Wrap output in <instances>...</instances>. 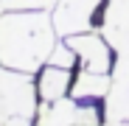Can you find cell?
<instances>
[{"instance_id": "9", "label": "cell", "mask_w": 129, "mask_h": 126, "mask_svg": "<svg viewBox=\"0 0 129 126\" xmlns=\"http://www.w3.org/2000/svg\"><path fill=\"white\" fill-rule=\"evenodd\" d=\"M112 87V78L107 73H93V70H84L79 73L76 84H73V98H107Z\"/></svg>"}, {"instance_id": "2", "label": "cell", "mask_w": 129, "mask_h": 126, "mask_svg": "<svg viewBox=\"0 0 129 126\" xmlns=\"http://www.w3.org/2000/svg\"><path fill=\"white\" fill-rule=\"evenodd\" d=\"M34 112H37V93L31 84V73L0 65V123L17 115L31 118Z\"/></svg>"}, {"instance_id": "10", "label": "cell", "mask_w": 129, "mask_h": 126, "mask_svg": "<svg viewBox=\"0 0 129 126\" xmlns=\"http://www.w3.org/2000/svg\"><path fill=\"white\" fill-rule=\"evenodd\" d=\"M48 65H56V67H73V65H76V51L68 45V42H56V48L51 51Z\"/></svg>"}, {"instance_id": "5", "label": "cell", "mask_w": 129, "mask_h": 126, "mask_svg": "<svg viewBox=\"0 0 129 126\" xmlns=\"http://www.w3.org/2000/svg\"><path fill=\"white\" fill-rule=\"evenodd\" d=\"M68 45L76 51V56L81 59L84 70H93V73H107L112 67V56H110V42L98 34H70L68 36Z\"/></svg>"}, {"instance_id": "6", "label": "cell", "mask_w": 129, "mask_h": 126, "mask_svg": "<svg viewBox=\"0 0 129 126\" xmlns=\"http://www.w3.org/2000/svg\"><path fill=\"white\" fill-rule=\"evenodd\" d=\"M101 36L118 53H129V0H110L101 23Z\"/></svg>"}, {"instance_id": "11", "label": "cell", "mask_w": 129, "mask_h": 126, "mask_svg": "<svg viewBox=\"0 0 129 126\" xmlns=\"http://www.w3.org/2000/svg\"><path fill=\"white\" fill-rule=\"evenodd\" d=\"M3 6L9 11H28V9H42V11H51L56 6V0H3Z\"/></svg>"}, {"instance_id": "14", "label": "cell", "mask_w": 129, "mask_h": 126, "mask_svg": "<svg viewBox=\"0 0 129 126\" xmlns=\"http://www.w3.org/2000/svg\"><path fill=\"white\" fill-rule=\"evenodd\" d=\"M3 9H6V6H3V0H0V14H3Z\"/></svg>"}, {"instance_id": "15", "label": "cell", "mask_w": 129, "mask_h": 126, "mask_svg": "<svg viewBox=\"0 0 129 126\" xmlns=\"http://www.w3.org/2000/svg\"><path fill=\"white\" fill-rule=\"evenodd\" d=\"M73 126H90V123H73Z\"/></svg>"}, {"instance_id": "7", "label": "cell", "mask_w": 129, "mask_h": 126, "mask_svg": "<svg viewBox=\"0 0 129 126\" xmlns=\"http://www.w3.org/2000/svg\"><path fill=\"white\" fill-rule=\"evenodd\" d=\"M118 65L112 76V87L107 93V118L110 120H129V53H118Z\"/></svg>"}, {"instance_id": "12", "label": "cell", "mask_w": 129, "mask_h": 126, "mask_svg": "<svg viewBox=\"0 0 129 126\" xmlns=\"http://www.w3.org/2000/svg\"><path fill=\"white\" fill-rule=\"evenodd\" d=\"M0 126H31V118H23V115H17V118H9V120H3Z\"/></svg>"}, {"instance_id": "13", "label": "cell", "mask_w": 129, "mask_h": 126, "mask_svg": "<svg viewBox=\"0 0 129 126\" xmlns=\"http://www.w3.org/2000/svg\"><path fill=\"white\" fill-rule=\"evenodd\" d=\"M104 126H129V120H110V118H107Z\"/></svg>"}, {"instance_id": "3", "label": "cell", "mask_w": 129, "mask_h": 126, "mask_svg": "<svg viewBox=\"0 0 129 126\" xmlns=\"http://www.w3.org/2000/svg\"><path fill=\"white\" fill-rule=\"evenodd\" d=\"M101 6V0H56L53 6V25L56 34L70 36L81 34L93 25V14Z\"/></svg>"}, {"instance_id": "8", "label": "cell", "mask_w": 129, "mask_h": 126, "mask_svg": "<svg viewBox=\"0 0 129 126\" xmlns=\"http://www.w3.org/2000/svg\"><path fill=\"white\" fill-rule=\"evenodd\" d=\"M68 87H70V73H68V67L51 65L48 70H42V76H39V95H42L45 104H53V101L64 98Z\"/></svg>"}, {"instance_id": "1", "label": "cell", "mask_w": 129, "mask_h": 126, "mask_svg": "<svg viewBox=\"0 0 129 126\" xmlns=\"http://www.w3.org/2000/svg\"><path fill=\"white\" fill-rule=\"evenodd\" d=\"M56 48L53 17L42 9L0 14V65L37 73Z\"/></svg>"}, {"instance_id": "4", "label": "cell", "mask_w": 129, "mask_h": 126, "mask_svg": "<svg viewBox=\"0 0 129 126\" xmlns=\"http://www.w3.org/2000/svg\"><path fill=\"white\" fill-rule=\"evenodd\" d=\"M73 123L98 126V112L93 107H79L76 98H59L53 104H45L37 120V126H73Z\"/></svg>"}]
</instances>
